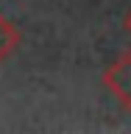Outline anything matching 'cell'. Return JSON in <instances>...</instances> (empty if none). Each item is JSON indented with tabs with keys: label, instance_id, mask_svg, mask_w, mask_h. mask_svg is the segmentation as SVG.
I'll return each instance as SVG.
<instances>
[{
	"label": "cell",
	"instance_id": "6da1fadb",
	"mask_svg": "<svg viewBox=\"0 0 131 134\" xmlns=\"http://www.w3.org/2000/svg\"><path fill=\"white\" fill-rule=\"evenodd\" d=\"M103 87L131 112V48L103 70Z\"/></svg>",
	"mask_w": 131,
	"mask_h": 134
},
{
	"label": "cell",
	"instance_id": "3957f363",
	"mask_svg": "<svg viewBox=\"0 0 131 134\" xmlns=\"http://www.w3.org/2000/svg\"><path fill=\"white\" fill-rule=\"evenodd\" d=\"M123 25H126V31L131 34V11H128V14H126V23H123Z\"/></svg>",
	"mask_w": 131,
	"mask_h": 134
},
{
	"label": "cell",
	"instance_id": "7a4b0ae2",
	"mask_svg": "<svg viewBox=\"0 0 131 134\" xmlns=\"http://www.w3.org/2000/svg\"><path fill=\"white\" fill-rule=\"evenodd\" d=\"M17 48H20V31H17L14 23L0 11V64H3Z\"/></svg>",
	"mask_w": 131,
	"mask_h": 134
}]
</instances>
